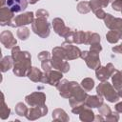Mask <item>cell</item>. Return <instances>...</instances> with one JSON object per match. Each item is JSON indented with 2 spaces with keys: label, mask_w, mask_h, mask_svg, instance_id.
<instances>
[{
  "label": "cell",
  "mask_w": 122,
  "mask_h": 122,
  "mask_svg": "<svg viewBox=\"0 0 122 122\" xmlns=\"http://www.w3.org/2000/svg\"><path fill=\"white\" fill-rule=\"evenodd\" d=\"M52 26H53V29L55 30V32L57 34H59L60 36H63L66 38V41L70 40L71 37L72 36L73 34V31H71V29L67 28L63 22V20H61L60 18H55L53 19L52 21Z\"/></svg>",
  "instance_id": "cell-4"
},
{
  "label": "cell",
  "mask_w": 122,
  "mask_h": 122,
  "mask_svg": "<svg viewBox=\"0 0 122 122\" xmlns=\"http://www.w3.org/2000/svg\"><path fill=\"white\" fill-rule=\"evenodd\" d=\"M109 2H110L109 0H92V1H90V7H91V10L93 12H95L96 10H100L101 8L107 7Z\"/></svg>",
  "instance_id": "cell-21"
},
{
  "label": "cell",
  "mask_w": 122,
  "mask_h": 122,
  "mask_svg": "<svg viewBox=\"0 0 122 122\" xmlns=\"http://www.w3.org/2000/svg\"><path fill=\"white\" fill-rule=\"evenodd\" d=\"M30 35V30L29 29L25 28V27H20L17 30V36L18 38H20L21 40H26Z\"/></svg>",
  "instance_id": "cell-27"
},
{
  "label": "cell",
  "mask_w": 122,
  "mask_h": 122,
  "mask_svg": "<svg viewBox=\"0 0 122 122\" xmlns=\"http://www.w3.org/2000/svg\"><path fill=\"white\" fill-rule=\"evenodd\" d=\"M10 112V110L8 108V106L5 103V99H4V94L2 93V104H1V109H0V116L2 119H6L9 117Z\"/></svg>",
  "instance_id": "cell-25"
},
{
  "label": "cell",
  "mask_w": 122,
  "mask_h": 122,
  "mask_svg": "<svg viewBox=\"0 0 122 122\" xmlns=\"http://www.w3.org/2000/svg\"><path fill=\"white\" fill-rule=\"evenodd\" d=\"M52 118L54 120H62V121H68L69 117L67 116L66 112L61 109H56L52 112Z\"/></svg>",
  "instance_id": "cell-24"
},
{
  "label": "cell",
  "mask_w": 122,
  "mask_h": 122,
  "mask_svg": "<svg viewBox=\"0 0 122 122\" xmlns=\"http://www.w3.org/2000/svg\"><path fill=\"white\" fill-rule=\"evenodd\" d=\"M99 112L101 115H106L108 116L109 114L112 113V111L110 109V107L108 105H105V104H102L100 107H99Z\"/></svg>",
  "instance_id": "cell-30"
},
{
  "label": "cell",
  "mask_w": 122,
  "mask_h": 122,
  "mask_svg": "<svg viewBox=\"0 0 122 122\" xmlns=\"http://www.w3.org/2000/svg\"><path fill=\"white\" fill-rule=\"evenodd\" d=\"M101 50H102V48H101V46H100V44H99V43L92 44V45H91V51H92L99 52Z\"/></svg>",
  "instance_id": "cell-35"
},
{
  "label": "cell",
  "mask_w": 122,
  "mask_h": 122,
  "mask_svg": "<svg viewBox=\"0 0 122 122\" xmlns=\"http://www.w3.org/2000/svg\"><path fill=\"white\" fill-rule=\"evenodd\" d=\"M61 78H62V72L56 71H45L42 82L48 83L50 85L57 86V84L60 82Z\"/></svg>",
  "instance_id": "cell-10"
},
{
  "label": "cell",
  "mask_w": 122,
  "mask_h": 122,
  "mask_svg": "<svg viewBox=\"0 0 122 122\" xmlns=\"http://www.w3.org/2000/svg\"><path fill=\"white\" fill-rule=\"evenodd\" d=\"M121 11H122V10H121Z\"/></svg>",
  "instance_id": "cell-43"
},
{
  "label": "cell",
  "mask_w": 122,
  "mask_h": 122,
  "mask_svg": "<svg viewBox=\"0 0 122 122\" xmlns=\"http://www.w3.org/2000/svg\"><path fill=\"white\" fill-rule=\"evenodd\" d=\"M104 20H105V25L110 30H122V19L115 18L111 14H107Z\"/></svg>",
  "instance_id": "cell-15"
},
{
  "label": "cell",
  "mask_w": 122,
  "mask_h": 122,
  "mask_svg": "<svg viewBox=\"0 0 122 122\" xmlns=\"http://www.w3.org/2000/svg\"><path fill=\"white\" fill-rule=\"evenodd\" d=\"M121 73H122V71H121Z\"/></svg>",
  "instance_id": "cell-42"
},
{
  "label": "cell",
  "mask_w": 122,
  "mask_h": 122,
  "mask_svg": "<svg viewBox=\"0 0 122 122\" xmlns=\"http://www.w3.org/2000/svg\"><path fill=\"white\" fill-rule=\"evenodd\" d=\"M118 95H119V97H122V89L118 90Z\"/></svg>",
  "instance_id": "cell-38"
},
{
  "label": "cell",
  "mask_w": 122,
  "mask_h": 122,
  "mask_svg": "<svg viewBox=\"0 0 122 122\" xmlns=\"http://www.w3.org/2000/svg\"><path fill=\"white\" fill-rule=\"evenodd\" d=\"M81 86H82V88H83L85 91L89 92V91H91V90L93 88L94 82H93V80H92V78H85V79L81 82Z\"/></svg>",
  "instance_id": "cell-28"
},
{
  "label": "cell",
  "mask_w": 122,
  "mask_h": 122,
  "mask_svg": "<svg viewBox=\"0 0 122 122\" xmlns=\"http://www.w3.org/2000/svg\"><path fill=\"white\" fill-rule=\"evenodd\" d=\"M94 13H95L96 17H97V18H100V19H104V18L106 17V15H107V13H106L102 9H100V10H96Z\"/></svg>",
  "instance_id": "cell-34"
},
{
  "label": "cell",
  "mask_w": 122,
  "mask_h": 122,
  "mask_svg": "<svg viewBox=\"0 0 122 122\" xmlns=\"http://www.w3.org/2000/svg\"><path fill=\"white\" fill-rule=\"evenodd\" d=\"M0 41L7 49H12L13 47H15V45L17 43L16 39L13 37L12 33L10 30H4L1 32Z\"/></svg>",
  "instance_id": "cell-12"
},
{
  "label": "cell",
  "mask_w": 122,
  "mask_h": 122,
  "mask_svg": "<svg viewBox=\"0 0 122 122\" xmlns=\"http://www.w3.org/2000/svg\"><path fill=\"white\" fill-rule=\"evenodd\" d=\"M38 58L43 61V60H46V59H50V53L48 51H42L38 54Z\"/></svg>",
  "instance_id": "cell-36"
},
{
  "label": "cell",
  "mask_w": 122,
  "mask_h": 122,
  "mask_svg": "<svg viewBox=\"0 0 122 122\" xmlns=\"http://www.w3.org/2000/svg\"><path fill=\"white\" fill-rule=\"evenodd\" d=\"M114 71H115V69H114V67L112 66V64H111V63H109L106 67H101V66H99L98 68L95 69L96 77H97L100 81H102V82L106 81L110 76H112Z\"/></svg>",
  "instance_id": "cell-7"
},
{
  "label": "cell",
  "mask_w": 122,
  "mask_h": 122,
  "mask_svg": "<svg viewBox=\"0 0 122 122\" xmlns=\"http://www.w3.org/2000/svg\"><path fill=\"white\" fill-rule=\"evenodd\" d=\"M112 7L114 10H117V11L122 10V0H114L112 4Z\"/></svg>",
  "instance_id": "cell-32"
},
{
  "label": "cell",
  "mask_w": 122,
  "mask_h": 122,
  "mask_svg": "<svg viewBox=\"0 0 122 122\" xmlns=\"http://www.w3.org/2000/svg\"><path fill=\"white\" fill-rule=\"evenodd\" d=\"M87 63L88 67L91 69H96L100 66V60L98 56V52L94 51H83L81 52V56Z\"/></svg>",
  "instance_id": "cell-6"
},
{
  "label": "cell",
  "mask_w": 122,
  "mask_h": 122,
  "mask_svg": "<svg viewBox=\"0 0 122 122\" xmlns=\"http://www.w3.org/2000/svg\"><path fill=\"white\" fill-rule=\"evenodd\" d=\"M51 61L50 59H46V60H43L42 61V69L45 71H51Z\"/></svg>",
  "instance_id": "cell-31"
},
{
  "label": "cell",
  "mask_w": 122,
  "mask_h": 122,
  "mask_svg": "<svg viewBox=\"0 0 122 122\" xmlns=\"http://www.w3.org/2000/svg\"><path fill=\"white\" fill-rule=\"evenodd\" d=\"M4 3H5V0H1V6H2V7H3Z\"/></svg>",
  "instance_id": "cell-40"
},
{
  "label": "cell",
  "mask_w": 122,
  "mask_h": 122,
  "mask_svg": "<svg viewBox=\"0 0 122 122\" xmlns=\"http://www.w3.org/2000/svg\"><path fill=\"white\" fill-rule=\"evenodd\" d=\"M48 112V108L46 105H43V106H35V107H32L29 110L26 117L30 120H34L36 118H39L43 115H45Z\"/></svg>",
  "instance_id": "cell-11"
},
{
  "label": "cell",
  "mask_w": 122,
  "mask_h": 122,
  "mask_svg": "<svg viewBox=\"0 0 122 122\" xmlns=\"http://www.w3.org/2000/svg\"><path fill=\"white\" fill-rule=\"evenodd\" d=\"M14 64V61H13V58L12 56H5L1 59V71L2 72H5L7 71H9L10 69H11V67L13 66Z\"/></svg>",
  "instance_id": "cell-19"
},
{
  "label": "cell",
  "mask_w": 122,
  "mask_h": 122,
  "mask_svg": "<svg viewBox=\"0 0 122 122\" xmlns=\"http://www.w3.org/2000/svg\"><path fill=\"white\" fill-rule=\"evenodd\" d=\"M26 102L31 106V107H35V106H43L45 105V100H46V96L43 92H32L30 95H27L25 98Z\"/></svg>",
  "instance_id": "cell-8"
},
{
  "label": "cell",
  "mask_w": 122,
  "mask_h": 122,
  "mask_svg": "<svg viewBox=\"0 0 122 122\" xmlns=\"http://www.w3.org/2000/svg\"><path fill=\"white\" fill-rule=\"evenodd\" d=\"M28 112H29V110L27 109V107L23 104V103H18L16 106H15V112L18 114V115H20V116H26L27 115V113H28Z\"/></svg>",
  "instance_id": "cell-26"
},
{
  "label": "cell",
  "mask_w": 122,
  "mask_h": 122,
  "mask_svg": "<svg viewBox=\"0 0 122 122\" xmlns=\"http://www.w3.org/2000/svg\"><path fill=\"white\" fill-rule=\"evenodd\" d=\"M109 1H112V0H109Z\"/></svg>",
  "instance_id": "cell-41"
},
{
  "label": "cell",
  "mask_w": 122,
  "mask_h": 122,
  "mask_svg": "<svg viewBox=\"0 0 122 122\" xmlns=\"http://www.w3.org/2000/svg\"><path fill=\"white\" fill-rule=\"evenodd\" d=\"M11 56L14 61L13 73L17 76H26L30 71V54L28 51H21L18 46L11 49Z\"/></svg>",
  "instance_id": "cell-1"
},
{
  "label": "cell",
  "mask_w": 122,
  "mask_h": 122,
  "mask_svg": "<svg viewBox=\"0 0 122 122\" xmlns=\"http://www.w3.org/2000/svg\"><path fill=\"white\" fill-rule=\"evenodd\" d=\"M77 10L80 13H87L91 10V7H90V2H80L77 6Z\"/></svg>",
  "instance_id": "cell-29"
},
{
  "label": "cell",
  "mask_w": 122,
  "mask_h": 122,
  "mask_svg": "<svg viewBox=\"0 0 122 122\" xmlns=\"http://www.w3.org/2000/svg\"><path fill=\"white\" fill-rule=\"evenodd\" d=\"M51 66L60 71L61 72H67L70 70V65L65 61V59H61V58H56V57H52L51 59Z\"/></svg>",
  "instance_id": "cell-16"
},
{
  "label": "cell",
  "mask_w": 122,
  "mask_h": 122,
  "mask_svg": "<svg viewBox=\"0 0 122 122\" xmlns=\"http://www.w3.org/2000/svg\"><path fill=\"white\" fill-rule=\"evenodd\" d=\"M103 104V98L99 95H93V96H88L85 100V105L90 108H96L100 107Z\"/></svg>",
  "instance_id": "cell-17"
},
{
  "label": "cell",
  "mask_w": 122,
  "mask_h": 122,
  "mask_svg": "<svg viewBox=\"0 0 122 122\" xmlns=\"http://www.w3.org/2000/svg\"><path fill=\"white\" fill-rule=\"evenodd\" d=\"M14 25L15 27H23L24 25H28L33 22V12L28 11L23 14L17 15L14 18Z\"/></svg>",
  "instance_id": "cell-13"
},
{
  "label": "cell",
  "mask_w": 122,
  "mask_h": 122,
  "mask_svg": "<svg viewBox=\"0 0 122 122\" xmlns=\"http://www.w3.org/2000/svg\"><path fill=\"white\" fill-rule=\"evenodd\" d=\"M29 78L34 82H42L43 81V76L44 74L41 72L40 70H38L37 68H31L30 71L28 74Z\"/></svg>",
  "instance_id": "cell-20"
},
{
  "label": "cell",
  "mask_w": 122,
  "mask_h": 122,
  "mask_svg": "<svg viewBox=\"0 0 122 122\" xmlns=\"http://www.w3.org/2000/svg\"><path fill=\"white\" fill-rule=\"evenodd\" d=\"M36 16L37 17H44V18H46V17L49 16V12L46 11L45 10H38L36 11Z\"/></svg>",
  "instance_id": "cell-33"
},
{
  "label": "cell",
  "mask_w": 122,
  "mask_h": 122,
  "mask_svg": "<svg viewBox=\"0 0 122 122\" xmlns=\"http://www.w3.org/2000/svg\"><path fill=\"white\" fill-rule=\"evenodd\" d=\"M115 111L118 112H122V102L116 104V106H115Z\"/></svg>",
  "instance_id": "cell-37"
},
{
  "label": "cell",
  "mask_w": 122,
  "mask_h": 122,
  "mask_svg": "<svg viewBox=\"0 0 122 122\" xmlns=\"http://www.w3.org/2000/svg\"><path fill=\"white\" fill-rule=\"evenodd\" d=\"M37 1H38V0H30V4H35Z\"/></svg>",
  "instance_id": "cell-39"
},
{
  "label": "cell",
  "mask_w": 122,
  "mask_h": 122,
  "mask_svg": "<svg viewBox=\"0 0 122 122\" xmlns=\"http://www.w3.org/2000/svg\"><path fill=\"white\" fill-rule=\"evenodd\" d=\"M14 12L10 10L9 7H1L0 9V25L1 26H11L15 27L14 25Z\"/></svg>",
  "instance_id": "cell-5"
},
{
  "label": "cell",
  "mask_w": 122,
  "mask_h": 122,
  "mask_svg": "<svg viewBox=\"0 0 122 122\" xmlns=\"http://www.w3.org/2000/svg\"><path fill=\"white\" fill-rule=\"evenodd\" d=\"M79 114H80V119L82 121H92L94 119V113L89 109L84 108Z\"/></svg>",
  "instance_id": "cell-23"
},
{
  "label": "cell",
  "mask_w": 122,
  "mask_h": 122,
  "mask_svg": "<svg viewBox=\"0 0 122 122\" xmlns=\"http://www.w3.org/2000/svg\"><path fill=\"white\" fill-rule=\"evenodd\" d=\"M112 84L115 89H117V90L122 89V73H121V71H118L115 70V71L112 74Z\"/></svg>",
  "instance_id": "cell-22"
},
{
  "label": "cell",
  "mask_w": 122,
  "mask_h": 122,
  "mask_svg": "<svg viewBox=\"0 0 122 122\" xmlns=\"http://www.w3.org/2000/svg\"><path fill=\"white\" fill-rule=\"evenodd\" d=\"M6 2H7V6L13 12L23 11L28 6L27 0H7Z\"/></svg>",
  "instance_id": "cell-14"
},
{
  "label": "cell",
  "mask_w": 122,
  "mask_h": 122,
  "mask_svg": "<svg viewBox=\"0 0 122 122\" xmlns=\"http://www.w3.org/2000/svg\"><path fill=\"white\" fill-rule=\"evenodd\" d=\"M96 92H97L98 95L105 96L107 98V100H109L110 102H116L119 99L118 93L115 92L114 89L108 82H103V83L99 84L96 89Z\"/></svg>",
  "instance_id": "cell-2"
},
{
  "label": "cell",
  "mask_w": 122,
  "mask_h": 122,
  "mask_svg": "<svg viewBox=\"0 0 122 122\" xmlns=\"http://www.w3.org/2000/svg\"><path fill=\"white\" fill-rule=\"evenodd\" d=\"M106 37L110 43H116L122 37V30H111L107 33Z\"/></svg>",
  "instance_id": "cell-18"
},
{
  "label": "cell",
  "mask_w": 122,
  "mask_h": 122,
  "mask_svg": "<svg viewBox=\"0 0 122 122\" xmlns=\"http://www.w3.org/2000/svg\"><path fill=\"white\" fill-rule=\"evenodd\" d=\"M32 30L42 38H46L50 34V24L44 17H37L31 23Z\"/></svg>",
  "instance_id": "cell-3"
},
{
  "label": "cell",
  "mask_w": 122,
  "mask_h": 122,
  "mask_svg": "<svg viewBox=\"0 0 122 122\" xmlns=\"http://www.w3.org/2000/svg\"><path fill=\"white\" fill-rule=\"evenodd\" d=\"M62 47L63 49L65 50V52H66V58L67 60H71V59H75V58H78L81 56V51L80 50L75 47V46H72L71 44H70V42H64L62 44Z\"/></svg>",
  "instance_id": "cell-9"
}]
</instances>
